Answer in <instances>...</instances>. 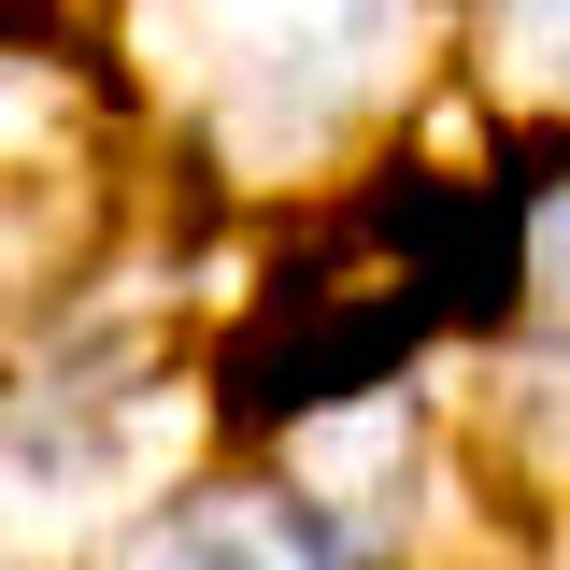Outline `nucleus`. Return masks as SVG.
I'll return each instance as SVG.
<instances>
[{
    "instance_id": "obj_1",
    "label": "nucleus",
    "mask_w": 570,
    "mask_h": 570,
    "mask_svg": "<svg viewBox=\"0 0 570 570\" xmlns=\"http://www.w3.org/2000/svg\"><path fill=\"white\" fill-rule=\"evenodd\" d=\"M414 343H428V299L400 285L385 228L356 214V228H328L299 272H272V299H257V314L228 328V356H214V400H228L243 442H285V428H314V414L385 400Z\"/></svg>"
},
{
    "instance_id": "obj_2",
    "label": "nucleus",
    "mask_w": 570,
    "mask_h": 570,
    "mask_svg": "<svg viewBox=\"0 0 570 570\" xmlns=\"http://www.w3.org/2000/svg\"><path fill=\"white\" fill-rule=\"evenodd\" d=\"M471 456H485L499 513H528V528H570V328H528V343L485 371Z\"/></svg>"
},
{
    "instance_id": "obj_3",
    "label": "nucleus",
    "mask_w": 570,
    "mask_h": 570,
    "mask_svg": "<svg viewBox=\"0 0 570 570\" xmlns=\"http://www.w3.org/2000/svg\"><path fill=\"white\" fill-rule=\"evenodd\" d=\"M485 71L513 100H570V0H485Z\"/></svg>"
},
{
    "instance_id": "obj_4",
    "label": "nucleus",
    "mask_w": 570,
    "mask_h": 570,
    "mask_svg": "<svg viewBox=\"0 0 570 570\" xmlns=\"http://www.w3.org/2000/svg\"><path fill=\"white\" fill-rule=\"evenodd\" d=\"M142 570H285V528H272V513L200 499V513H171V528L142 542Z\"/></svg>"
},
{
    "instance_id": "obj_5",
    "label": "nucleus",
    "mask_w": 570,
    "mask_h": 570,
    "mask_svg": "<svg viewBox=\"0 0 570 570\" xmlns=\"http://www.w3.org/2000/svg\"><path fill=\"white\" fill-rule=\"evenodd\" d=\"M542 285H557V299H570V186H557V200H542Z\"/></svg>"
}]
</instances>
